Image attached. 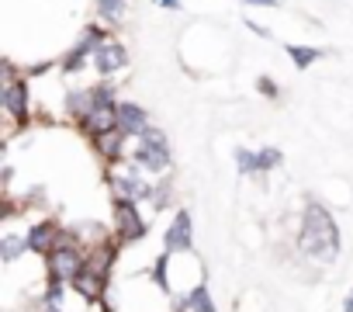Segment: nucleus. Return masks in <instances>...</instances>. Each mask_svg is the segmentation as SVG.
<instances>
[{
    "label": "nucleus",
    "mask_w": 353,
    "mask_h": 312,
    "mask_svg": "<svg viewBox=\"0 0 353 312\" xmlns=\"http://www.w3.org/2000/svg\"><path fill=\"white\" fill-rule=\"evenodd\" d=\"M163 243H166V253H176V250H188L191 246V215L188 212H176L173 226L163 236Z\"/></svg>",
    "instance_id": "obj_3"
},
{
    "label": "nucleus",
    "mask_w": 353,
    "mask_h": 312,
    "mask_svg": "<svg viewBox=\"0 0 353 312\" xmlns=\"http://www.w3.org/2000/svg\"><path fill=\"white\" fill-rule=\"evenodd\" d=\"M288 49V56H291V63L298 66V70H308L319 56H322V49H308V46H284Z\"/></svg>",
    "instance_id": "obj_10"
},
{
    "label": "nucleus",
    "mask_w": 353,
    "mask_h": 312,
    "mask_svg": "<svg viewBox=\"0 0 353 312\" xmlns=\"http://www.w3.org/2000/svg\"><path fill=\"white\" fill-rule=\"evenodd\" d=\"M49 312H56V309H49Z\"/></svg>",
    "instance_id": "obj_21"
},
{
    "label": "nucleus",
    "mask_w": 353,
    "mask_h": 312,
    "mask_svg": "<svg viewBox=\"0 0 353 312\" xmlns=\"http://www.w3.org/2000/svg\"><path fill=\"white\" fill-rule=\"evenodd\" d=\"M101 284H104L101 264H94V267L83 271V274H73V288H77L80 295H87V298H97V295H101Z\"/></svg>",
    "instance_id": "obj_7"
},
{
    "label": "nucleus",
    "mask_w": 353,
    "mask_h": 312,
    "mask_svg": "<svg viewBox=\"0 0 353 312\" xmlns=\"http://www.w3.org/2000/svg\"><path fill=\"white\" fill-rule=\"evenodd\" d=\"M139 149H135V160L149 170H163L166 167V139L156 128H142L139 132Z\"/></svg>",
    "instance_id": "obj_2"
},
{
    "label": "nucleus",
    "mask_w": 353,
    "mask_h": 312,
    "mask_svg": "<svg viewBox=\"0 0 353 312\" xmlns=\"http://www.w3.org/2000/svg\"><path fill=\"white\" fill-rule=\"evenodd\" d=\"M188 309L191 312H215V305H212V298H208V288L201 284V288H194L191 295H188Z\"/></svg>",
    "instance_id": "obj_12"
},
{
    "label": "nucleus",
    "mask_w": 353,
    "mask_h": 312,
    "mask_svg": "<svg viewBox=\"0 0 353 312\" xmlns=\"http://www.w3.org/2000/svg\"><path fill=\"white\" fill-rule=\"evenodd\" d=\"M346 312H353V291H350V298H346Z\"/></svg>",
    "instance_id": "obj_20"
},
{
    "label": "nucleus",
    "mask_w": 353,
    "mask_h": 312,
    "mask_svg": "<svg viewBox=\"0 0 353 312\" xmlns=\"http://www.w3.org/2000/svg\"><path fill=\"white\" fill-rule=\"evenodd\" d=\"M260 90H263L267 97H277V87H274L270 80H260Z\"/></svg>",
    "instance_id": "obj_17"
},
{
    "label": "nucleus",
    "mask_w": 353,
    "mask_h": 312,
    "mask_svg": "<svg viewBox=\"0 0 353 312\" xmlns=\"http://www.w3.org/2000/svg\"><path fill=\"white\" fill-rule=\"evenodd\" d=\"M301 250L319 260V264H332L339 257V229L332 222V215L322 205H308L305 208V226H301Z\"/></svg>",
    "instance_id": "obj_1"
},
{
    "label": "nucleus",
    "mask_w": 353,
    "mask_h": 312,
    "mask_svg": "<svg viewBox=\"0 0 353 312\" xmlns=\"http://www.w3.org/2000/svg\"><path fill=\"white\" fill-rule=\"evenodd\" d=\"M97 11L104 21H118L125 14V0H97Z\"/></svg>",
    "instance_id": "obj_13"
},
{
    "label": "nucleus",
    "mask_w": 353,
    "mask_h": 312,
    "mask_svg": "<svg viewBox=\"0 0 353 312\" xmlns=\"http://www.w3.org/2000/svg\"><path fill=\"white\" fill-rule=\"evenodd\" d=\"M156 4H163V8H170V11H181V0H156Z\"/></svg>",
    "instance_id": "obj_18"
},
{
    "label": "nucleus",
    "mask_w": 353,
    "mask_h": 312,
    "mask_svg": "<svg viewBox=\"0 0 353 312\" xmlns=\"http://www.w3.org/2000/svg\"><path fill=\"white\" fill-rule=\"evenodd\" d=\"M80 271V253L77 250H70V246H63V250H56L52 253V274L59 277V274H77Z\"/></svg>",
    "instance_id": "obj_9"
},
{
    "label": "nucleus",
    "mask_w": 353,
    "mask_h": 312,
    "mask_svg": "<svg viewBox=\"0 0 353 312\" xmlns=\"http://www.w3.org/2000/svg\"><path fill=\"white\" fill-rule=\"evenodd\" d=\"M94 63H97V73L108 77V73L121 70V66L128 63V56H125V49H121L118 42H101L97 52H94Z\"/></svg>",
    "instance_id": "obj_4"
},
{
    "label": "nucleus",
    "mask_w": 353,
    "mask_h": 312,
    "mask_svg": "<svg viewBox=\"0 0 353 312\" xmlns=\"http://www.w3.org/2000/svg\"><path fill=\"white\" fill-rule=\"evenodd\" d=\"M246 4H256V8H274L277 0H246Z\"/></svg>",
    "instance_id": "obj_19"
},
{
    "label": "nucleus",
    "mask_w": 353,
    "mask_h": 312,
    "mask_svg": "<svg viewBox=\"0 0 353 312\" xmlns=\"http://www.w3.org/2000/svg\"><path fill=\"white\" fill-rule=\"evenodd\" d=\"M25 246H28V243H21V240L8 236V240H4V260H14V257H18V253H21Z\"/></svg>",
    "instance_id": "obj_15"
},
{
    "label": "nucleus",
    "mask_w": 353,
    "mask_h": 312,
    "mask_svg": "<svg viewBox=\"0 0 353 312\" xmlns=\"http://www.w3.org/2000/svg\"><path fill=\"white\" fill-rule=\"evenodd\" d=\"M4 104H8V111L14 118H25V111H28V87L25 84H11L4 90Z\"/></svg>",
    "instance_id": "obj_8"
},
{
    "label": "nucleus",
    "mask_w": 353,
    "mask_h": 312,
    "mask_svg": "<svg viewBox=\"0 0 353 312\" xmlns=\"http://www.w3.org/2000/svg\"><path fill=\"white\" fill-rule=\"evenodd\" d=\"M52 233H56V226H52V222H42V226H35V229L28 233V246H32V250H39V253H42V250H49V240H52Z\"/></svg>",
    "instance_id": "obj_11"
},
{
    "label": "nucleus",
    "mask_w": 353,
    "mask_h": 312,
    "mask_svg": "<svg viewBox=\"0 0 353 312\" xmlns=\"http://www.w3.org/2000/svg\"><path fill=\"white\" fill-rule=\"evenodd\" d=\"M118 226H121V240H139L145 233L135 205H128V202H118Z\"/></svg>",
    "instance_id": "obj_5"
},
{
    "label": "nucleus",
    "mask_w": 353,
    "mask_h": 312,
    "mask_svg": "<svg viewBox=\"0 0 353 312\" xmlns=\"http://www.w3.org/2000/svg\"><path fill=\"white\" fill-rule=\"evenodd\" d=\"M256 156H260V170L277 167V160H281V153H277V149H263V153H256Z\"/></svg>",
    "instance_id": "obj_16"
},
{
    "label": "nucleus",
    "mask_w": 353,
    "mask_h": 312,
    "mask_svg": "<svg viewBox=\"0 0 353 312\" xmlns=\"http://www.w3.org/2000/svg\"><path fill=\"white\" fill-rule=\"evenodd\" d=\"M236 160H239V170H260V156H256V153L236 149Z\"/></svg>",
    "instance_id": "obj_14"
},
{
    "label": "nucleus",
    "mask_w": 353,
    "mask_h": 312,
    "mask_svg": "<svg viewBox=\"0 0 353 312\" xmlns=\"http://www.w3.org/2000/svg\"><path fill=\"white\" fill-rule=\"evenodd\" d=\"M118 128L125 135H139L145 128V111L139 104H118Z\"/></svg>",
    "instance_id": "obj_6"
}]
</instances>
